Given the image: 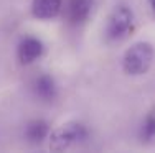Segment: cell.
<instances>
[{"label": "cell", "instance_id": "cell-2", "mask_svg": "<svg viewBox=\"0 0 155 153\" xmlns=\"http://www.w3.org/2000/svg\"><path fill=\"white\" fill-rule=\"evenodd\" d=\"M153 48L147 41H139L125 51L122 66L124 71L130 76H142L152 66Z\"/></svg>", "mask_w": 155, "mask_h": 153}, {"label": "cell", "instance_id": "cell-8", "mask_svg": "<svg viewBox=\"0 0 155 153\" xmlns=\"http://www.w3.org/2000/svg\"><path fill=\"white\" fill-rule=\"evenodd\" d=\"M61 10V0H33L31 12L36 18L48 20L60 13Z\"/></svg>", "mask_w": 155, "mask_h": 153}, {"label": "cell", "instance_id": "cell-5", "mask_svg": "<svg viewBox=\"0 0 155 153\" xmlns=\"http://www.w3.org/2000/svg\"><path fill=\"white\" fill-rule=\"evenodd\" d=\"M33 94L38 100L41 102H53L58 96V87L54 79L50 74H40L33 79L31 84Z\"/></svg>", "mask_w": 155, "mask_h": 153}, {"label": "cell", "instance_id": "cell-1", "mask_svg": "<svg viewBox=\"0 0 155 153\" xmlns=\"http://www.w3.org/2000/svg\"><path fill=\"white\" fill-rule=\"evenodd\" d=\"M89 138V129L83 122H68L50 137V148L56 153L66 151L69 147L83 143Z\"/></svg>", "mask_w": 155, "mask_h": 153}, {"label": "cell", "instance_id": "cell-4", "mask_svg": "<svg viewBox=\"0 0 155 153\" xmlns=\"http://www.w3.org/2000/svg\"><path fill=\"white\" fill-rule=\"evenodd\" d=\"M43 49H45L43 48V43L38 38H35V36H25V38H21V41L18 43V48H17L18 61L21 64H25V66L35 63L43 54Z\"/></svg>", "mask_w": 155, "mask_h": 153}, {"label": "cell", "instance_id": "cell-10", "mask_svg": "<svg viewBox=\"0 0 155 153\" xmlns=\"http://www.w3.org/2000/svg\"><path fill=\"white\" fill-rule=\"evenodd\" d=\"M150 5H152V10H153V13H155V0H150Z\"/></svg>", "mask_w": 155, "mask_h": 153}, {"label": "cell", "instance_id": "cell-9", "mask_svg": "<svg viewBox=\"0 0 155 153\" xmlns=\"http://www.w3.org/2000/svg\"><path fill=\"white\" fill-rule=\"evenodd\" d=\"M139 140L147 145L155 142V110L147 112V115L143 117L139 127Z\"/></svg>", "mask_w": 155, "mask_h": 153}, {"label": "cell", "instance_id": "cell-3", "mask_svg": "<svg viewBox=\"0 0 155 153\" xmlns=\"http://www.w3.org/2000/svg\"><path fill=\"white\" fill-rule=\"evenodd\" d=\"M134 30V15L127 7H119L114 10L107 21L106 36L112 41H122L127 36L132 35Z\"/></svg>", "mask_w": 155, "mask_h": 153}, {"label": "cell", "instance_id": "cell-6", "mask_svg": "<svg viewBox=\"0 0 155 153\" xmlns=\"http://www.w3.org/2000/svg\"><path fill=\"white\" fill-rule=\"evenodd\" d=\"M93 10V0H68L66 2V18L73 25H81L87 20Z\"/></svg>", "mask_w": 155, "mask_h": 153}, {"label": "cell", "instance_id": "cell-7", "mask_svg": "<svg viewBox=\"0 0 155 153\" xmlns=\"http://www.w3.org/2000/svg\"><path fill=\"white\" fill-rule=\"evenodd\" d=\"M48 135H50V123L45 119H33L25 125L23 137L31 145L43 143L48 138Z\"/></svg>", "mask_w": 155, "mask_h": 153}]
</instances>
